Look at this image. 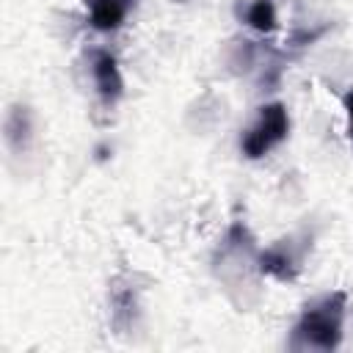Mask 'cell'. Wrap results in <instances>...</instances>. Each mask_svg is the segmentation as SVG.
Wrapping results in <instances>:
<instances>
[{
  "label": "cell",
  "instance_id": "obj_6",
  "mask_svg": "<svg viewBox=\"0 0 353 353\" xmlns=\"http://www.w3.org/2000/svg\"><path fill=\"white\" fill-rule=\"evenodd\" d=\"M88 8V22L97 30H116L130 8V0H83Z\"/></svg>",
  "mask_w": 353,
  "mask_h": 353
},
{
  "label": "cell",
  "instance_id": "obj_9",
  "mask_svg": "<svg viewBox=\"0 0 353 353\" xmlns=\"http://www.w3.org/2000/svg\"><path fill=\"white\" fill-rule=\"evenodd\" d=\"M234 55H229L226 58V63L232 66V72L234 74H240V72H248L251 69V63H254V47H251V41H234L232 47H229Z\"/></svg>",
  "mask_w": 353,
  "mask_h": 353
},
{
  "label": "cell",
  "instance_id": "obj_5",
  "mask_svg": "<svg viewBox=\"0 0 353 353\" xmlns=\"http://www.w3.org/2000/svg\"><path fill=\"white\" fill-rule=\"evenodd\" d=\"M3 132H6V143L14 154H25L30 149V141H33V113L28 105H11L8 113H6V124H3Z\"/></svg>",
  "mask_w": 353,
  "mask_h": 353
},
{
  "label": "cell",
  "instance_id": "obj_2",
  "mask_svg": "<svg viewBox=\"0 0 353 353\" xmlns=\"http://www.w3.org/2000/svg\"><path fill=\"white\" fill-rule=\"evenodd\" d=\"M290 132V116H287V108L281 102H270V105H262L259 108V116L256 121L243 132L240 138V149L245 157L251 160H259L265 157L273 146H279Z\"/></svg>",
  "mask_w": 353,
  "mask_h": 353
},
{
  "label": "cell",
  "instance_id": "obj_7",
  "mask_svg": "<svg viewBox=\"0 0 353 353\" xmlns=\"http://www.w3.org/2000/svg\"><path fill=\"white\" fill-rule=\"evenodd\" d=\"M110 306H113V323L119 328H127L132 325L135 320V292L130 287H113L110 292Z\"/></svg>",
  "mask_w": 353,
  "mask_h": 353
},
{
  "label": "cell",
  "instance_id": "obj_4",
  "mask_svg": "<svg viewBox=\"0 0 353 353\" xmlns=\"http://www.w3.org/2000/svg\"><path fill=\"white\" fill-rule=\"evenodd\" d=\"M91 74H94V85H97V94L105 105H113L119 102V97L124 94V77L119 72V63L110 52L99 50L94 52V61H91Z\"/></svg>",
  "mask_w": 353,
  "mask_h": 353
},
{
  "label": "cell",
  "instance_id": "obj_1",
  "mask_svg": "<svg viewBox=\"0 0 353 353\" xmlns=\"http://www.w3.org/2000/svg\"><path fill=\"white\" fill-rule=\"evenodd\" d=\"M342 323H345V292L323 295L301 312L290 347L292 350H334L342 339Z\"/></svg>",
  "mask_w": 353,
  "mask_h": 353
},
{
  "label": "cell",
  "instance_id": "obj_10",
  "mask_svg": "<svg viewBox=\"0 0 353 353\" xmlns=\"http://www.w3.org/2000/svg\"><path fill=\"white\" fill-rule=\"evenodd\" d=\"M345 108H347V132H350V138H353V94L345 99Z\"/></svg>",
  "mask_w": 353,
  "mask_h": 353
},
{
  "label": "cell",
  "instance_id": "obj_3",
  "mask_svg": "<svg viewBox=\"0 0 353 353\" xmlns=\"http://www.w3.org/2000/svg\"><path fill=\"white\" fill-rule=\"evenodd\" d=\"M309 245L306 243H295L292 237L276 240L273 245H268L265 251H259L256 262H259V273H268L279 281H292L301 268H303V256H306Z\"/></svg>",
  "mask_w": 353,
  "mask_h": 353
},
{
  "label": "cell",
  "instance_id": "obj_8",
  "mask_svg": "<svg viewBox=\"0 0 353 353\" xmlns=\"http://www.w3.org/2000/svg\"><path fill=\"white\" fill-rule=\"evenodd\" d=\"M245 22L259 33H270L276 28V3L273 0H254L245 8Z\"/></svg>",
  "mask_w": 353,
  "mask_h": 353
}]
</instances>
